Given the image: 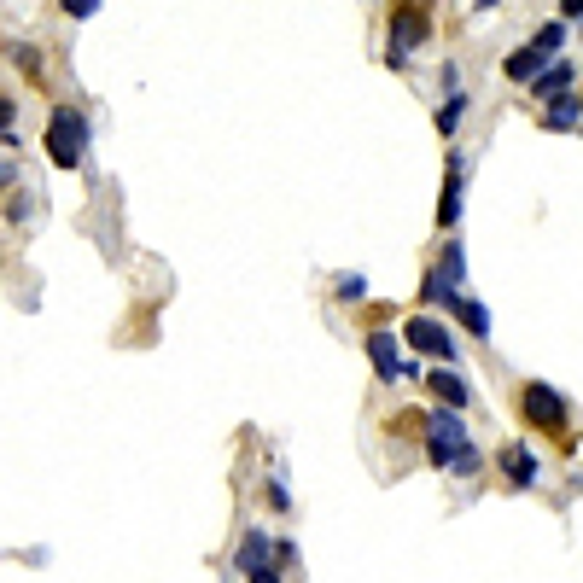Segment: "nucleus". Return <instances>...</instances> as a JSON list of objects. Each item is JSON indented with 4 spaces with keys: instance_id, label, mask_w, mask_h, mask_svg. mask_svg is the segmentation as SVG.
<instances>
[{
    "instance_id": "obj_16",
    "label": "nucleus",
    "mask_w": 583,
    "mask_h": 583,
    "mask_svg": "<svg viewBox=\"0 0 583 583\" xmlns=\"http://www.w3.org/2000/svg\"><path fill=\"white\" fill-rule=\"evenodd\" d=\"M461 111H467V94H449L438 105V135H455V123H461Z\"/></svg>"
},
{
    "instance_id": "obj_13",
    "label": "nucleus",
    "mask_w": 583,
    "mask_h": 583,
    "mask_svg": "<svg viewBox=\"0 0 583 583\" xmlns=\"http://www.w3.org/2000/svg\"><path fill=\"white\" fill-rule=\"evenodd\" d=\"M449 315H461V327H467L473 339H490V309H484V304H473V298H455V304H449Z\"/></svg>"
},
{
    "instance_id": "obj_3",
    "label": "nucleus",
    "mask_w": 583,
    "mask_h": 583,
    "mask_svg": "<svg viewBox=\"0 0 583 583\" xmlns=\"http://www.w3.org/2000/svg\"><path fill=\"white\" fill-rule=\"evenodd\" d=\"M420 432H426V461L449 473L455 449L467 444V426H461V414H455V409H426V414H420Z\"/></svg>"
},
{
    "instance_id": "obj_19",
    "label": "nucleus",
    "mask_w": 583,
    "mask_h": 583,
    "mask_svg": "<svg viewBox=\"0 0 583 583\" xmlns=\"http://www.w3.org/2000/svg\"><path fill=\"white\" fill-rule=\"evenodd\" d=\"M65 12H70V18H94V12H100V0H65Z\"/></svg>"
},
{
    "instance_id": "obj_14",
    "label": "nucleus",
    "mask_w": 583,
    "mask_h": 583,
    "mask_svg": "<svg viewBox=\"0 0 583 583\" xmlns=\"http://www.w3.org/2000/svg\"><path fill=\"white\" fill-rule=\"evenodd\" d=\"M578 117H583V105L572 100V94H566V100H554L549 111H543V129H572Z\"/></svg>"
},
{
    "instance_id": "obj_4",
    "label": "nucleus",
    "mask_w": 583,
    "mask_h": 583,
    "mask_svg": "<svg viewBox=\"0 0 583 583\" xmlns=\"http://www.w3.org/2000/svg\"><path fill=\"white\" fill-rule=\"evenodd\" d=\"M426 35H432V12H426V6H391V53H385V59L403 65Z\"/></svg>"
},
{
    "instance_id": "obj_9",
    "label": "nucleus",
    "mask_w": 583,
    "mask_h": 583,
    "mask_svg": "<svg viewBox=\"0 0 583 583\" xmlns=\"http://www.w3.org/2000/svg\"><path fill=\"white\" fill-rule=\"evenodd\" d=\"M269 549H275V543H269V531H245L240 549H234V566L251 578V572H263V566H269Z\"/></svg>"
},
{
    "instance_id": "obj_1",
    "label": "nucleus",
    "mask_w": 583,
    "mask_h": 583,
    "mask_svg": "<svg viewBox=\"0 0 583 583\" xmlns=\"http://www.w3.org/2000/svg\"><path fill=\"white\" fill-rule=\"evenodd\" d=\"M519 420L531 426V432H543V438H554L560 449H572V414H566V397L554 391V385H543V379H525L514 397Z\"/></svg>"
},
{
    "instance_id": "obj_8",
    "label": "nucleus",
    "mask_w": 583,
    "mask_h": 583,
    "mask_svg": "<svg viewBox=\"0 0 583 583\" xmlns=\"http://www.w3.org/2000/svg\"><path fill=\"white\" fill-rule=\"evenodd\" d=\"M461 222V158L444 164V199H438V228H455Z\"/></svg>"
},
{
    "instance_id": "obj_18",
    "label": "nucleus",
    "mask_w": 583,
    "mask_h": 583,
    "mask_svg": "<svg viewBox=\"0 0 583 583\" xmlns=\"http://www.w3.org/2000/svg\"><path fill=\"white\" fill-rule=\"evenodd\" d=\"M339 298H344V304H350V298H368V280H362V275H344L339 280Z\"/></svg>"
},
{
    "instance_id": "obj_10",
    "label": "nucleus",
    "mask_w": 583,
    "mask_h": 583,
    "mask_svg": "<svg viewBox=\"0 0 583 583\" xmlns=\"http://www.w3.org/2000/svg\"><path fill=\"white\" fill-rule=\"evenodd\" d=\"M426 385H432V397H438V409H467V397H473V391H467V379L461 374H449V368H438V374L426 379Z\"/></svg>"
},
{
    "instance_id": "obj_12",
    "label": "nucleus",
    "mask_w": 583,
    "mask_h": 583,
    "mask_svg": "<svg viewBox=\"0 0 583 583\" xmlns=\"http://www.w3.org/2000/svg\"><path fill=\"white\" fill-rule=\"evenodd\" d=\"M566 88H572V65H549L543 76H537V88H531V94L554 105V100H566Z\"/></svg>"
},
{
    "instance_id": "obj_5",
    "label": "nucleus",
    "mask_w": 583,
    "mask_h": 583,
    "mask_svg": "<svg viewBox=\"0 0 583 583\" xmlns=\"http://www.w3.org/2000/svg\"><path fill=\"white\" fill-rule=\"evenodd\" d=\"M403 339H409V350H426V356H438V362L455 356L449 327H444V321H432V315H409V321H403Z\"/></svg>"
},
{
    "instance_id": "obj_17",
    "label": "nucleus",
    "mask_w": 583,
    "mask_h": 583,
    "mask_svg": "<svg viewBox=\"0 0 583 583\" xmlns=\"http://www.w3.org/2000/svg\"><path fill=\"white\" fill-rule=\"evenodd\" d=\"M449 473H455V479H473V473H479V449L461 444L455 449V461H449Z\"/></svg>"
},
{
    "instance_id": "obj_20",
    "label": "nucleus",
    "mask_w": 583,
    "mask_h": 583,
    "mask_svg": "<svg viewBox=\"0 0 583 583\" xmlns=\"http://www.w3.org/2000/svg\"><path fill=\"white\" fill-rule=\"evenodd\" d=\"M245 583H280V572H275V566H263V572H251Z\"/></svg>"
},
{
    "instance_id": "obj_6",
    "label": "nucleus",
    "mask_w": 583,
    "mask_h": 583,
    "mask_svg": "<svg viewBox=\"0 0 583 583\" xmlns=\"http://www.w3.org/2000/svg\"><path fill=\"white\" fill-rule=\"evenodd\" d=\"M496 467H502V479L514 484V490H531V484L543 479V461H537L525 444H502L496 449Z\"/></svg>"
},
{
    "instance_id": "obj_15",
    "label": "nucleus",
    "mask_w": 583,
    "mask_h": 583,
    "mask_svg": "<svg viewBox=\"0 0 583 583\" xmlns=\"http://www.w3.org/2000/svg\"><path fill=\"white\" fill-rule=\"evenodd\" d=\"M531 47H537V53H543V59H554V53H560V47H566V24H543V30L531 35Z\"/></svg>"
},
{
    "instance_id": "obj_7",
    "label": "nucleus",
    "mask_w": 583,
    "mask_h": 583,
    "mask_svg": "<svg viewBox=\"0 0 583 583\" xmlns=\"http://www.w3.org/2000/svg\"><path fill=\"white\" fill-rule=\"evenodd\" d=\"M368 356H374V374L379 379H403V374H414V362H403V350H397V339L391 333H368Z\"/></svg>"
},
{
    "instance_id": "obj_2",
    "label": "nucleus",
    "mask_w": 583,
    "mask_h": 583,
    "mask_svg": "<svg viewBox=\"0 0 583 583\" xmlns=\"http://www.w3.org/2000/svg\"><path fill=\"white\" fill-rule=\"evenodd\" d=\"M41 140H47V158H53L59 170H76V164H82V146H88V117H82V105H53Z\"/></svg>"
},
{
    "instance_id": "obj_11",
    "label": "nucleus",
    "mask_w": 583,
    "mask_h": 583,
    "mask_svg": "<svg viewBox=\"0 0 583 583\" xmlns=\"http://www.w3.org/2000/svg\"><path fill=\"white\" fill-rule=\"evenodd\" d=\"M508 82H525V88H537V76H543V70H549V59H543V53H537V47H519V53H508Z\"/></svg>"
}]
</instances>
